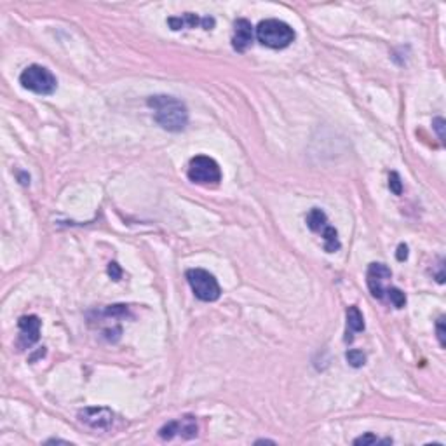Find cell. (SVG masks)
<instances>
[{
    "mask_svg": "<svg viewBox=\"0 0 446 446\" xmlns=\"http://www.w3.org/2000/svg\"><path fill=\"white\" fill-rule=\"evenodd\" d=\"M307 227L316 234H321L325 239V250L328 253H335L340 250V241H338L337 228L331 227L328 223V216L322 209L312 208L307 215Z\"/></svg>",
    "mask_w": 446,
    "mask_h": 446,
    "instance_id": "8992f818",
    "label": "cell"
},
{
    "mask_svg": "<svg viewBox=\"0 0 446 446\" xmlns=\"http://www.w3.org/2000/svg\"><path fill=\"white\" fill-rule=\"evenodd\" d=\"M436 333H438L439 345H441V347H445V345H446V340H445V316H441V318L438 319V322H436Z\"/></svg>",
    "mask_w": 446,
    "mask_h": 446,
    "instance_id": "ac0fdd59",
    "label": "cell"
},
{
    "mask_svg": "<svg viewBox=\"0 0 446 446\" xmlns=\"http://www.w3.org/2000/svg\"><path fill=\"white\" fill-rule=\"evenodd\" d=\"M189 174L190 182L200 183V185H216L222 180V169L218 163L208 155H197L189 163Z\"/></svg>",
    "mask_w": 446,
    "mask_h": 446,
    "instance_id": "5b68a950",
    "label": "cell"
},
{
    "mask_svg": "<svg viewBox=\"0 0 446 446\" xmlns=\"http://www.w3.org/2000/svg\"><path fill=\"white\" fill-rule=\"evenodd\" d=\"M386 296L396 309H403L406 305V295L401 292L399 287H387Z\"/></svg>",
    "mask_w": 446,
    "mask_h": 446,
    "instance_id": "5bb4252c",
    "label": "cell"
},
{
    "mask_svg": "<svg viewBox=\"0 0 446 446\" xmlns=\"http://www.w3.org/2000/svg\"><path fill=\"white\" fill-rule=\"evenodd\" d=\"M147 105L154 110L157 124L169 132H180L189 124V110L185 103L167 95L150 96Z\"/></svg>",
    "mask_w": 446,
    "mask_h": 446,
    "instance_id": "6da1fadb",
    "label": "cell"
},
{
    "mask_svg": "<svg viewBox=\"0 0 446 446\" xmlns=\"http://www.w3.org/2000/svg\"><path fill=\"white\" fill-rule=\"evenodd\" d=\"M432 128H434L436 132H438L439 140L445 141V131H443V129H445V119L441 117L434 119V121H432Z\"/></svg>",
    "mask_w": 446,
    "mask_h": 446,
    "instance_id": "d6986e66",
    "label": "cell"
},
{
    "mask_svg": "<svg viewBox=\"0 0 446 446\" xmlns=\"http://www.w3.org/2000/svg\"><path fill=\"white\" fill-rule=\"evenodd\" d=\"M392 277V272L387 265L384 263H371L368 267L366 272V283L368 287H370V293L375 296L377 300H384L386 298L387 287L386 281H389Z\"/></svg>",
    "mask_w": 446,
    "mask_h": 446,
    "instance_id": "52a82bcc",
    "label": "cell"
},
{
    "mask_svg": "<svg viewBox=\"0 0 446 446\" xmlns=\"http://www.w3.org/2000/svg\"><path fill=\"white\" fill-rule=\"evenodd\" d=\"M185 277L189 281L190 287H192L193 295L202 302H215L222 295V287H220L218 281L208 270L190 269L187 270Z\"/></svg>",
    "mask_w": 446,
    "mask_h": 446,
    "instance_id": "277c9868",
    "label": "cell"
},
{
    "mask_svg": "<svg viewBox=\"0 0 446 446\" xmlns=\"http://www.w3.org/2000/svg\"><path fill=\"white\" fill-rule=\"evenodd\" d=\"M79 420L86 423L87 427L105 431V429L112 427V423H114V412L103 408V406H89V408L80 410Z\"/></svg>",
    "mask_w": 446,
    "mask_h": 446,
    "instance_id": "ba28073f",
    "label": "cell"
},
{
    "mask_svg": "<svg viewBox=\"0 0 446 446\" xmlns=\"http://www.w3.org/2000/svg\"><path fill=\"white\" fill-rule=\"evenodd\" d=\"M345 357H347L349 364H351L352 368H361V366H364V363H366V355H364V352L357 351V349H352V351H349L347 354H345Z\"/></svg>",
    "mask_w": 446,
    "mask_h": 446,
    "instance_id": "9a60e30c",
    "label": "cell"
},
{
    "mask_svg": "<svg viewBox=\"0 0 446 446\" xmlns=\"http://www.w3.org/2000/svg\"><path fill=\"white\" fill-rule=\"evenodd\" d=\"M159 436L163 439H173L174 436H182L183 439H192L197 436V422L192 415H185L182 419L173 420L161 427Z\"/></svg>",
    "mask_w": 446,
    "mask_h": 446,
    "instance_id": "9c48e42d",
    "label": "cell"
},
{
    "mask_svg": "<svg viewBox=\"0 0 446 446\" xmlns=\"http://www.w3.org/2000/svg\"><path fill=\"white\" fill-rule=\"evenodd\" d=\"M108 274L112 276V279L119 281V279H121V276H122V270L119 269V265L115 263V261H112V263L108 265Z\"/></svg>",
    "mask_w": 446,
    "mask_h": 446,
    "instance_id": "ffe728a7",
    "label": "cell"
},
{
    "mask_svg": "<svg viewBox=\"0 0 446 446\" xmlns=\"http://www.w3.org/2000/svg\"><path fill=\"white\" fill-rule=\"evenodd\" d=\"M253 42V25L248 19L241 18L234 23V35H232V47L237 53H244Z\"/></svg>",
    "mask_w": 446,
    "mask_h": 446,
    "instance_id": "7c38bea8",
    "label": "cell"
},
{
    "mask_svg": "<svg viewBox=\"0 0 446 446\" xmlns=\"http://www.w3.org/2000/svg\"><path fill=\"white\" fill-rule=\"evenodd\" d=\"M389 189L390 192L396 193V196H401V193H403V183H401V178L396 171H392L389 176Z\"/></svg>",
    "mask_w": 446,
    "mask_h": 446,
    "instance_id": "2e32d148",
    "label": "cell"
},
{
    "mask_svg": "<svg viewBox=\"0 0 446 446\" xmlns=\"http://www.w3.org/2000/svg\"><path fill=\"white\" fill-rule=\"evenodd\" d=\"M263 443H267V445H276V441H270V439H258L255 445H263Z\"/></svg>",
    "mask_w": 446,
    "mask_h": 446,
    "instance_id": "7402d4cb",
    "label": "cell"
},
{
    "mask_svg": "<svg viewBox=\"0 0 446 446\" xmlns=\"http://www.w3.org/2000/svg\"><path fill=\"white\" fill-rule=\"evenodd\" d=\"M18 326L19 349H30L32 345L37 344L38 338H40V319L37 316H23V318H19Z\"/></svg>",
    "mask_w": 446,
    "mask_h": 446,
    "instance_id": "30bf717a",
    "label": "cell"
},
{
    "mask_svg": "<svg viewBox=\"0 0 446 446\" xmlns=\"http://www.w3.org/2000/svg\"><path fill=\"white\" fill-rule=\"evenodd\" d=\"M364 329V318L363 314H361V310L357 309L355 305L349 307L347 309V337H345V340L347 342H352V335L354 333H360Z\"/></svg>",
    "mask_w": 446,
    "mask_h": 446,
    "instance_id": "4fadbf2b",
    "label": "cell"
},
{
    "mask_svg": "<svg viewBox=\"0 0 446 446\" xmlns=\"http://www.w3.org/2000/svg\"><path fill=\"white\" fill-rule=\"evenodd\" d=\"M408 258V246L406 244H399V248H397V260L403 261Z\"/></svg>",
    "mask_w": 446,
    "mask_h": 446,
    "instance_id": "44dd1931",
    "label": "cell"
},
{
    "mask_svg": "<svg viewBox=\"0 0 446 446\" xmlns=\"http://www.w3.org/2000/svg\"><path fill=\"white\" fill-rule=\"evenodd\" d=\"M354 445H355V446H360V445H363V446L378 445V439H377V436L371 434V432H368V434L360 436V438H355V439H354Z\"/></svg>",
    "mask_w": 446,
    "mask_h": 446,
    "instance_id": "e0dca14e",
    "label": "cell"
},
{
    "mask_svg": "<svg viewBox=\"0 0 446 446\" xmlns=\"http://www.w3.org/2000/svg\"><path fill=\"white\" fill-rule=\"evenodd\" d=\"M19 84L25 89H28V91L42 96L53 95L58 87V80L53 75V72L47 70L46 67H40V64H30V67H27L21 72V75H19Z\"/></svg>",
    "mask_w": 446,
    "mask_h": 446,
    "instance_id": "3957f363",
    "label": "cell"
},
{
    "mask_svg": "<svg viewBox=\"0 0 446 446\" xmlns=\"http://www.w3.org/2000/svg\"><path fill=\"white\" fill-rule=\"evenodd\" d=\"M295 37V30L281 19H265L257 27L258 42L270 49H284L292 46Z\"/></svg>",
    "mask_w": 446,
    "mask_h": 446,
    "instance_id": "7a4b0ae2",
    "label": "cell"
},
{
    "mask_svg": "<svg viewBox=\"0 0 446 446\" xmlns=\"http://www.w3.org/2000/svg\"><path fill=\"white\" fill-rule=\"evenodd\" d=\"M167 25L173 32L183 30V28H197L202 27L204 30H211L215 28V18H199L193 12H185L182 16H173V18L167 19Z\"/></svg>",
    "mask_w": 446,
    "mask_h": 446,
    "instance_id": "8fae6325",
    "label": "cell"
}]
</instances>
